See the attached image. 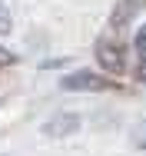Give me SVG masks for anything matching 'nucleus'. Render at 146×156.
Masks as SVG:
<instances>
[{
	"label": "nucleus",
	"instance_id": "obj_2",
	"mask_svg": "<svg viewBox=\"0 0 146 156\" xmlns=\"http://www.w3.org/2000/svg\"><path fill=\"white\" fill-rule=\"evenodd\" d=\"M96 60H100V66L103 70H110V73H119L123 70V50L119 47H113V43H100L96 47Z\"/></svg>",
	"mask_w": 146,
	"mask_h": 156
},
{
	"label": "nucleus",
	"instance_id": "obj_6",
	"mask_svg": "<svg viewBox=\"0 0 146 156\" xmlns=\"http://www.w3.org/2000/svg\"><path fill=\"white\" fill-rule=\"evenodd\" d=\"M133 47L143 53V60H146V27H140V30H136V40H133Z\"/></svg>",
	"mask_w": 146,
	"mask_h": 156
},
{
	"label": "nucleus",
	"instance_id": "obj_7",
	"mask_svg": "<svg viewBox=\"0 0 146 156\" xmlns=\"http://www.w3.org/2000/svg\"><path fill=\"white\" fill-rule=\"evenodd\" d=\"M140 80H146V60H143V66H140Z\"/></svg>",
	"mask_w": 146,
	"mask_h": 156
},
{
	"label": "nucleus",
	"instance_id": "obj_1",
	"mask_svg": "<svg viewBox=\"0 0 146 156\" xmlns=\"http://www.w3.org/2000/svg\"><path fill=\"white\" fill-rule=\"evenodd\" d=\"M60 87H63V90H103L106 83H103L100 76H93L90 70H80V73L63 76V80H60Z\"/></svg>",
	"mask_w": 146,
	"mask_h": 156
},
{
	"label": "nucleus",
	"instance_id": "obj_4",
	"mask_svg": "<svg viewBox=\"0 0 146 156\" xmlns=\"http://www.w3.org/2000/svg\"><path fill=\"white\" fill-rule=\"evenodd\" d=\"M133 143H136L140 150H146V120L136 126V129H133Z\"/></svg>",
	"mask_w": 146,
	"mask_h": 156
},
{
	"label": "nucleus",
	"instance_id": "obj_3",
	"mask_svg": "<svg viewBox=\"0 0 146 156\" xmlns=\"http://www.w3.org/2000/svg\"><path fill=\"white\" fill-rule=\"evenodd\" d=\"M77 126H80V116H77V113H66V116H53L43 129H47L50 136H63V133H73Z\"/></svg>",
	"mask_w": 146,
	"mask_h": 156
},
{
	"label": "nucleus",
	"instance_id": "obj_5",
	"mask_svg": "<svg viewBox=\"0 0 146 156\" xmlns=\"http://www.w3.org/2000/svg\"><path fill=\"white\" fill-rule=\"evenodd\" d=\"M10 30H13V23H10V13H7V7L0 0V33H10Z\"/></svg>",
	"mask_w": 146,
	"mask_h": 156
}]
</instances>
